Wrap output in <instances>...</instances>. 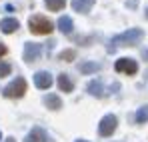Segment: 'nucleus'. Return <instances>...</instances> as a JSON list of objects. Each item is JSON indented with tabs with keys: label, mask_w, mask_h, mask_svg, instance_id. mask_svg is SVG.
<instances>
[{
	"label": "nucleus",
	"mask_w": 148,
	"mask_h": 142,
	"mask_svg": "<svg viewBox=\"0 0 148 142\" xmlns=\"http://www.w3.org/2000/svg\"><path fill=\"white\" fill-rule=\"evenodd\" d=\"M142 38H144V32H142L140 28H128L126 32L118 34V36H114V38L110 40L108 50H110V52H114L116 46H134V44H138Z\"/></svg>",
	"instance_id": "1"
},
{
	"label": "nucleus",
	"mask_w": 148,
	"mask_h": 142,
	"mask_svg": "<svg viewBox=\"0 0 148 142\" xmlns=\"http://www.w3.org/2000/svg\"><path fill=\"white\" fill-rule=\"evenodd\" d=\"M28 26H30V32H34V34H50L54 30L52 22H50L46 16H42V14L30 16L28 18Z\"/></svg>",
	"instance_id": "2"
},
{
	"label": "nucleus",
	"mask_w": 148,
	"mask_h": 142,
	"mask_svg": "<svg viewBox=\"0 0 148 142\" xmlns=\"http://www.w3.org/2000/svg\"><path fill=\"white\" fill-rule=\"evenodd\" d=\"M26 92V80L24 78H16V80H12L4 90H2V94L6 96V98H22Z\"/></svg>",
	"instance_id": "3"
},
{
	"label": "nucleus",
	"mask_w": 148,
	"mask_h": 142,
	"mask_svg": "<svg viewBox=\"0 0 148 142\" xmlns=\"http://www.w3.org/2000/svg\"><path fill=\"white\" fill-rule=\"evenodd\" d=\"M116 126H118V118L114 114H106L98 124V134L100 136H112V132L116 130Z\"/></svg>",
	"instance_id": "4"
},
{
	"label": "nucleus",
	"mask_w": 148,
	"mask_h": 142,
	"mask_svg": "<svg viewBox=\"0 0 148 142\" xmlns=\"http://www.w3.org/2000/svg\"><path fill=\"white\" fill-rule=\"evenodd\" d=\"M114 68H116V72L136 74V72H138V64H136V60H132V58H120V60H116Z\"/></svg>",
	"instance_id": "5"
},
{
	"label": "nucleus",
	"mask_w": 148,
	"mask_h": 142,
	"mask_svg": "<svg viewBox=\"0 0 148 142\" xmlns=\"http://www.w3.org/2000/svg\"><path fill=\"white\" fill-rule=\"evenodd\" d=\"M34 84H36V88H40V90H48L50 86H52V74L46 70H40L34 74Z\"/></svg>",
	"instance_id": "6"
},
{
	"label": "nucleus",
	"mask_w": 148,
	"mask_h": 142,
	"mask_svg": "<svg viewBox=\"0 0 148 142\" xmlns=\"http://www.w3.org/2000/svg\"><path fill=\"white\" fill-rule=\"evenodd\" d=\"M40 44H36V42H26L24 44V60L26 62H34V60H38V56H40Z\"/></svg>",
	"instance_id": "7"
},
{
	"label": "nucleus",
	"mask_w": 148,
	"mask_h": 142,
	"mask_svg": "<svg viewBox=\"0 0 148 142\" xmlns=\"http://www.w3.org/2000/svg\"><path fill=\"white\" fill-rule=\"evenodd\" d=\"M20 28V24L16 18H4V20H0V30L4 32V34H12V32H16Z\"/></svg>",
	"instance_id": "8"
},
{
	"label": "nucleus",
	"mask_w": 148,
	"mask_h": 142,
	"mask_svg": "<svg viewBox=\"0 0 148 142\" xmlns=\"http://www.w3.org/2000/svg\"><path fill=\"white\" fill-rule=\"evenodd\" d=\"M94 2H96V0H72V8L76 10V12L86 14V12L94 6Z\"/></svg>",
	"instance_id": "9"
},
{
	"label": "nucleus",
	"mask_w": 148,
	"mask_h": 142,
	"mask_svg": "<svg viewBox=\"0 0 148 142\" xmlns=\"http://www.w3.org/2000/svg\"><path fill=\"white\" fill-rule=\"evenodd\" d=\"M44 140H48V136L42 128H32V132L24 138V142H44Z\"/></svg>",
	"instance_id": "10"
},
{
	"label": "nucleus",
	"mask_w": 148,
	"mask_h": 142,
	"mask_svg": "<svg viewBox=\"0 0 148 142\" xmlns=\"http://www.w3.org/2000/svg\"><path fill=\"white\" fill-rule=\"evenodd\" d=\"M72 28H74V24H72V18L70 16H60L58 18V30L62 34H70Z\"/></svg>",
	"instance_id": "11"
},
{
	"label": "nucleus",
	"mask_w": 148,
	"mask_h": 142,
	"mask_svg": "<svg viewBox=\"0 0 148 142\" xmlns=\"http://www.w3.org/2000/svg\"><path fill=\"white\" fill-rule=\"evenodd\" d=\"M44 104L48 106L50 110H60V108H62V100H60V96H58V94L44 96Z\"/></svg>",
	"instance_id": "12"
},
{
	"label": "nucleus",
	"mask_w": 148,
	"mask_h": 142,
	"mask_svg": "<svg viewBox=\"0 0 148 142\" xmlns=\"http://www.w3.org/2000/svg\"><path fill=\"white\" fill-rule=\"evenodd\" d=\"M88 94L96 96V98H102V96H104V88H102V82H100V80L88 82Z\"/></svg>",
	"instance_id": "13"
},
{
	"label": "nucleus",
	"mask_w": 148,
	"mask_h": 142,
	"mask_svg": "<svg viewBox=\"0 0 148 142\" xmlns=\"http://www.w3.org/2000/svg\"><path fill=\"white\" fill-rule=\"evenodd\" d=\"M58 88H60L62 92H72L74 84H72V80L68 78V74H60V76H58Z\"/></svg>",
	"instance_id": "14"
},
{
	"label": "nucleus",
	"mask_w": 148,
	"mask_h": 142,
	"mask_svg": "<svg viewBox=\"0 0 148 142\" xmlns=\"http://www.w3.org/2000/svg\"><path fill=\"white\" fill-rule=\"evenodd\" d=\"M98 70H100L98 62H82L80 64V72L82 74H92V72H98Z\"/></svg>",
	"instance_id": "15"
},
{
	"label": "nucleus",
	"mask_w": 148,
	"mask_h": 142,
	"mask_svg": "<svg viewBox=\"0 0 148 142\" xmlns=\"http://www.w3.org/2000/svg\"><path fill=\"white\" fill-rule=\"evenodd\" d=\"M44 2H46L48 10H52V12L62 10V8H64V4H66V0H44Z\"/></svg>",
	"instance_id": "16"
},
{
	"label": "nucleus",
	"mask_w": 148,
	"mask_h": 142,
	"mask_svg": "<svg viewBox=\"0 0 148 142\" xmlns=\"http://www.w3.org/2000/svg\"><path fill=\"white\" fill-rule=\"evenodd\" d=\"M136 122H138V124H144V122H148V106L138 108V112H136Z\"/></svg>",
	"instance_id": "17"
},
{
	"label": "nucleus",
	"mask_w": 148,
	"mask_h": 142,
	"mask_svg": "<svg viewBox=\"0 0 148 142\" xmlns=\"http://www.w3.org/2000/svg\"><path fill=\"white\" fill-rule=\"evenodd\" d=\"M74 58H76V52H74V50H64V52H60V60L72 62Z\"/></svg>",
	"instance_id": "18"
},
{
	"label": "nucleus",
	"mask_w": 148,
	"mask_h": 142,
	"mask_svg": "<svg viewBox=\"0 0 148 142\" xmlns=\"http://www.w3.org/2000/svg\"><path fill=\"white\" fill-rule=\"evenodd\" d=\"M12 70V66L8 64V62H0V78H4V76H8Z\"/></svg>",
	"instance_id": "19"
},
{
	"label": "nucleus",
	"mask_w": 148,
	"mask_h": 142,
	"mask_svg": "<svg viewBox=\"0 0 148 142\" xmlns=\"http://www.w3.org/2000/svg\"><path fill=\"white\" fill-rule=\"evenodd\" d=\"M4 54H6V46H4V44H0V56H4Z\"/></svg>",
	"instance_id": "20"
},
{
	"label": "nucleus",
	"mask_w": 148,
	"mask_h": 142,
	"mask_svg": "<svg viewBox=\"0 0 148 142\" xmlns=\"http://www.w3.org/2000/svg\"><path fill=\"white\" fill-rule=\"evenodd\" d=\"M142 56H144V58L148 60V50H144V52H142Z\"/></svg>",
	"instance_id": "21"
},
{
	"label": "nucleus",
	"mask_w": 148,
	"mask_h": 142,
	"mask_svg": "<svg viewBox=\"0 0 148 142\" xmlns=\"http://www.w3.org/2000/svg\"><path fill=\"white\" fill-rule=\"evenodd\" d=\"M6 142H14V138H8V140H6Z\"/></svg>",
	"instance_id": "22"
},
{
	"label": "nucleus",
	"mask_w": 148,
	"mask_h": 142,
	"mask_svg": "<svg viewBox=\"0 0 148 142\" xmlns=\"http://www.w3.org/2000/svg\"><path fill=\"white\" fill-rule=\"evenodd\" d=\"M76 142H86V140H76Z\"/></svg>",
	"instance_id": "23"
},
{
	"label": "nucleus",
	"mask_w": 148,
	"mask_h": 142,
	"mask_svg": "<svg viewBox=\"0 0 148 142\" xmlns=\"http://www.w3.org/2000/svg\"><path fill=\"white\" fill-rule=\"evenodd\" d=\"M146 18H148V8H146Z\"/></svg>",
	"instance_id": "24"
},
{
	"label": "nucleus",
	"mask_w": 148,
	"mask_h": 142,
	"mask_svg": "<svg viewBox=\"0 0 148 142\" xmlns=\"http://www.w3.org/2000/svg\"><path fill=\"white\" fill-rule=\"evenodd\" d=\"M0 140H2V134H0Z\"/></svg>",
	"instance_id": "25"
}]
</instances>
